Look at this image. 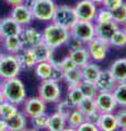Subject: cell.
<instances>
[{
	"mask_svg": "<svg viewBox=\"0 0 126 131\" xmlns=\"http://www.w3.org/2000/svg\"><path fill=\"white\" fill-rule=\"evenodd\" d=\"M70 38V31L54 22H50L42 31V39L52 49L66 46Z\"/></svg>",
	"mask_w": 126,
	"mask_h": 131,
	"instance_id": "6da1fadb",
	"label": "cell"
},
{
	"mask_svg": "<svg viewBox=\"0 0 126 131\" xmlns=\"http://www.w3.org/2000/svg\"><path fill=\"white\" fill-rule=\"evenodd\" d=\"M0 91L5 97V101L11 102L18 106H21L26 98L25 85L18 77L2 80Z\"/></svg>",
	"mask_w": 126,
	"mask_h": 131,
	"instance_id": "7a4b0ae2",
	"label": "cell"
},
{
	"mask_svg": "<svg viewBox=\"0 0 126 131\" xmlns=\"http://www.w3.org/2000/svg\"><path fill=\"white\" fill-rule=\"evenodd\" d=\"M21 70L22 66L18 54L13 55L6 52L0 58V78L2 80L19 77Z\"/></svg>",
	"mask_w": 126,
	"mask_h": 131,
	"instance_id": "3957f363",
	"label": "cell"
},
{
	"mask_svg": "<svg viewBox=\"0 0 126 131\" xmlns=\"http://www.w3.org/2000/svg\"><path fill=\"white\" fill-rule=\"evenodd\" d=\"M37 95L46 104H56L62 98V89L57 82L50 79L41 80L37 89Z\"/></svg>",
	"mask_w": 126,
	"mask_h": 131,
	"instance_id": "277c9868",
	"label": "cell"
},
{
	"mask_svg": "<svg viewBox=\"0 0 126 131\" xmlns=\"http://www.w3.org/2000/svg\"><path fill=\"white\" fill-rule=\"evenodd\" d=\"M56 8L57 5L55 0H37L31 7V10L34 20L41 22H52Z\"/></svg>",
	"mask_w": 126,
	"mask_h": 131,
	"instance_id": "5b68a950",
	"label": "cell"
},
{
	"mask_svg": "<svg viewBox=\"0 0 126 131\" xmlns=\"http://www.w3.org/2000/svg\"><path fill=\"white\" fill-rule=\"evenodd\" d=\"M70 35L82 40L84 44H88L92 38L95 37L94 22L86 21V20H77V22L70 28Z\"/></svg>",
	"mask_w": 126,
	"mask_h": 131,
	"instance_id": "8992f818",
	"label": "cell"
},
{
	"mask_svg": "<svg viewBox=\"0 0 126 131\" xmlns=\"http://www.w3.org/2000/svg\"><path fill=\"white\" fill-rule=\"evenodd\" d=\"M77 20L78 18H77L74 7L69 5H57L52 22L69 30L77 22Z\"/></svg>",
	"mask_w": 126,
	"mask_h": 131,
	"instance_id": "52a82bcc",
	"label": "cell"
},
{
	"mask_svg": "<svg viewBox=\"0 0 126 131\" xmlns=\"http://www.w3.org/2000/svg\"><path fill=\"white\" fill-rule=\"evenodd\" d=\"M86 47L89 51V55H90V58L92 61H95V62H100V61H103L108 56V52L110 50V44L105 40H102L98 37L92 38L90 42H89Z\"/></svg>",
	"mask_w": 126,
	"mask_h": 131,
	"instance_id": "ba28073f",
	"label": "cell"
},
{
	"mask_svg": "<svg viewBox=\"0 0 126 131\" xmlns=\"http://www.w3.org/2000/svg\"><path fill=\"white\" fill-rule=\"evenodd\" d=\"M21 106L22 107L20 110H21L27 118L34 117L36 115L42 114V113H46V110H47V104L38 95L32 96V97H26Z\"/></svg>",
	"mask_w": 126,
	"mask_h": 131,
	"instance_id": "9c48e42d",
	"label": "cell"
},
{
	"mask_svg": "<svg viewBox=\"0 0 126 131\" xmlns=\"http://www.w3.org/2000/svg\"><path fill=\"white\" fill-rule=\"evenodd\" d=\"M74 9L78 20H86V21L94 22L98 12V6L91 0H80L74 6Z\"/></svg>",
	"mask_w": 126,
	"mask_h": 131,
	"instance_id": "30bf717a",
	"label": "cell"
},
{
	"mask_svg": "<svg viewBox=\"0 0 126 131\" xmlns=\"http://www.w3.org/2000/svg\"><path fill=\"white\" fill-rule=\"evenodd\" d=\"M98 110L102 113H114L117 109V103L112 92H98L94 96Z\"/></svg>",
	"mask_w": 126,
	"mask_h": 131,
	"instance_id": "8fae6325",
	"label": "cell"
},
{
	"mask_svg": "<svg viewBox=\"0 0 126 131\" xmlns=\"http://www.w3.org/2000/svg\"><path fill=\"white\" fill-rule=\"evenodd\" d=\"M9 15L14 21H17L21 26L31 25V23L34 20L31 8L27 7L26 5H24V3L12 7Z\"/></svg>",
	"mask_w": 126,
	"mask_h": 131,
	"instance_id": "7c38bea8",
	"label": "cell"
},
{
	"mask_svg": "<svg viewBox=\"0 0 126 131\" xmlns=\"http://www.w3.org/2000/svg\"><path fill=\"white\" fill-rule=\"evenodd\" d=\"M23 48H32L36 44L42 42V32L36 30L35 27L27 25L23 26L21 33L19 34Z\"/></svg>",
	"mask_w": 126,
	"mask_h": 131,
	"instance_id": "4fadbf2b",
	"label": "cell"
},
{
	"mask_svg": "<svg viewBox=\"0 0 126 131\" xmlns=\"http://www.w3.org/2000/svg\"><path fill=\"white\" fill-rule=\"evenodd\" d=\"M121 26L114 22L113 20L106 22H94V32H95V37L105 40L109 43L113 34L119 30Z\"/></svg>",
	"mask_w": 126,
	"mask_h": 131,
	"instance_id": "5bb4252c",
	"label": "cell"
},
{
	"mask_svg": "<svg viewBox=\"0 0 126 131\" xmlns=\"http://www.w3.org/2000/svg\"><path fill=\"white\" fill-rule=\"evenodd\" d=\"M94 83L99 92H112L117 82L115 81L114 77L112 75L109 69H104V70L101 69Z\"/></svg>",
	"mask_w": 126,
	"mask_h": 131,
	"instance_id": "9a60e30c",
	"label": "cell"
},
{
	"mask_svg": "<svg viewBox=\"0 0 126 131\" xmlns=\"http://www.w3.org/2000/svg\"><path fill=\"white\" fill-rule=\"evenodd\" d=\"M22 27L23 26L20 25L17 21H14L10 15L0 19V35L2 38L19 35L22 31Z\"/></svg>",
	"mask_w": 126,
	"mask_h": 131,
	"instance_id": "2e32d148",
	"label": "cell"
},
{
	"mask_svg": "<svg viewBox=\"0 0 126 131\" xmlns=\"http://www.w3.org/2000/svg\"><path fill=\"white\" fill-rule=\"evenodd\" d=\"M98 129L100 131H115L119 129L114 113H102L96 121Z\"/></svg>",
	"mask_w": 126,
	"mask_h": 131,
	"instance_id": "e0dca14e",
	"label": "cell"
},
{
	"mask_svg": "<svg viewBox=\"0 0 126 131\" xmlns=\"http://www.w3.org/2000/svg\"><path fill=\"white\" fill-rule=\"evenodd\" d=\"M109 70L117 83L126 82V58H119L114 60L110 66Z\"/></svg>",
	"mask_w": 126,
	"mask_h": 131,
	"instance_id": "ac0fdd59",
	"label": "cell"
},
{
	"mask_svg": "<svg viewBox=\"0 0 126 131\" xmlns=\"http://www.w3.org/2000/svg\"><path fill=\"white\" fill-rule=\"evenodd\" d=\"M69 57L71 58V60L76 63L77 67H82L86 63H88L89 61H91L90 55L86 46L79 47L76 49H68V54Z\"/></svg>",
	"mask_w": 126,
	"mask_h": 131,
	"instance_id": "d6986e66",
	"label": "cell"
},
{
	"mask_svg": "<svg viewBox=\"0 0 126 131\" xmlns=\"http://www.w3.org/2000/svg\"><path fill=\"white\" fill-rule=\"evenodd\" d=\"M29 118L24 115L21 110L14 115L13 117H11L10 119H8V131H23L26 129L27 124H29Z\"/></svg>",
	"mask_w": 126,
	"mask_h": 131,
	"instance_id": "ffe728a7",
	"label": "cell"
},
{
	"mask_svg": "<svg viewBox=\"0 0 126 131\" xmlns=\"http://www.w3.org/2000/svg\"><path fill=\"white\" fill-rule=\"evenodd\" d=\"M20 62H21L22 69L25 70H30L35 67V64L37 63V58L34 54L33 48H23L21 51L18 54Z\"/></svg>",
	"mask_w": 126,
	"mask_h": 131,
	"instance_id": "44dd1931",
	"label": "cell"
},
{
	"mask_svg": "<svg viewBox=\"0 0 126 131\" xmlns=\"http://www.w3.org/2000/svg\"><path fill=\"white\" fill-rule=\"evenodd\" d=\"M67 127V119L58 112L48 115V122L46 130L50 131H64Z\"/></svg>",
	"mask_w": 126,
	"mask_h": 131,
	"instance_id": "7402d4cb",
	"label": "cell"
},
{
	"mask_svg": "<svg viewBox=\"0 0 126 131\" xmlns=\"http://www.w3.org/2000/svg\"><path fill=\"white\" fill-rule=\"evenodd\" d=\"M2 46L5 48L6 52L8 54H13L17 55L23 49L21 39H20L19 35L15 36H9V37H5L2 39Z\"/></svg>",
	"mask_w": 126,
	"mask_h": 131,
	"instance_id": "603a6c76",
	"label": "cell"
},
{
	"mask_svg": "<svg viewBox=\"0 0 126 131\" xmlns=\"http://www.w3.org/2000/svg\"><path fill=\"white\" fill-rule=\"evenodd\" d=\"M100 71H101L100 66L98 64V62L92 61V60L81 67V72H82L83 80L90 81V82H95Z\"/></svg>",
	"mask_w": 126,
	"mask_h": 131,
	"instance_id": "cb8c5ba5",
	"label": "cell"
},
{
	"mask_svg": "<svg viewBox=\"0 0 126 131\" xmlns=\"http://www.w3.org/2000/svg\"><path fill=\"white\" fill-rule=\"evenodd\" d=\"M83 80L82 72H81L80 67H76L69 71L64 72L63 81L67 84V86H74V85H79L81 81Z\"/></svg>",
	"mask_w": 126,
	"mask_h": 131,
	"instance_id": "d4e9b609",
	"label": "cell"
},
{
	"mask_svg": "<svg viewBox=\"0 0 126 131\" xmlns=\"http://www.w3.org/2000/svg\"><path fill=\"white\" fill-rule=\"evenodd\" d=\"M34 50V54L37 58V61H47L51 60L52 55L54 52V49H52L48 45H46L45 43L41 42L38 44H36L34 47H32Z\"/></svg>",
	"mask_w": 126,
	"mask_h": 131,
	"instance_id": "484cf974",
	"label": "cell"
},
{
	"mask_svg": "<svg viewBox=\"0 0 126 131\" xmlns=\"http://www.w3.org/2000/svg\"><path fill=\"white\" fill-rule=\"evenodd\" d=\"M66 119H67V127L65 130H77V128L86 120V116L79 109L75 108L69 114V116Z\"/></svg>",
	"mask_w": 126,
	"mask_h": 131,
	"instance_id": "4316f807",
	"label": "cell"
},
{
	"mask_svg": "<svg viewBox=\"0 0 126 131\" xmlns=\"http://www.w3.org/2000/svg\"><path fill=\"white\" fill-rule=\"evenodd\" d=\"M52 68H53V63L50 60L37 61V63L35 64L33 70H34L35 75L40 80H47V79H50Z\"/></svg>",
	"mask_w": 126,
	"mask_h": 131,
	"instance_id": "83f0119b",
	"label": "cell"
},
{
	"mask_svg": "<svg viewBox=\"0 0 126 131\" xmlns=\"http://www.w3.org/2000/svg\"><path fill=\"white\" fill-rule=\"evenodd\" d=\"M76 108L79 109L86 116V119L89 116H91L93 113L98 112L94 98H91V97H83V100L76 106Z\"/></svg>",
	"mask_w": 126,
	"mask_h": 131,
	"instance_id": "f1b7e54d",
	"label": "cell"
},
{
	"mask_svg": "<svg viewBox=\"0 0 126 131\" xmlns=\"http://www.w3.org/2000/svg\"><path fill=\"white\" fill-rule=\"evenodd\" d=\"M112 94L119 107H126V82L117 83L112 91Z\"/></svg>",
	"mask_w": 126,
	"mask_h": 131,
	"instance_id": "f546056e",
	"label": "cell"
},
{
	"mask_svg": "<svg viewBox=\"0 0 126 131\" xmlns=\"http://www.w3.org/2000/svg\"><path fill=\"white\" fill-rule=\"evenodd\" d=\"M19 110H20V108L18 105L11 103V102L5 101L0 105V117L8 120V119H10L11 117H13Z\"/></svg>",
	"mask_w": 126,
	"mask_h": 131,
	"instance_id": "4dcf8cb0",
	"label": "cell"
},
{
	"mask_svg": "<svg viewBox=\"0 0 126 131\" xmlns=\"http://www.w3.org/2000/svg\"><path fill=\"white\" fill-rule=\"evenodd\" d=\"M109 44L111 47L114 48H122L126 46V33L122 26L113 34L111 39L109 40Z\"/></svg>",
	"mask_w": 126,
	"mask_h": 131,
	"instance_id": "1f68e13d",
	"label": "cell"
},
{
	"mask_svg": "<svg viewBox=\"0 0 126 131\" xmlns=\"http://www.w3.org/2000/svg\"><path fill=\"white\" fill-rule=\"evenodd\" d=\"M83 97H84L83 93L81 92L79 85H74V86L67 88V100L74 106L78 105L83 100Z\"/></svg>",
	"mask_w": 126,
	"mask_h": 131,
	"instance_id": "d6a6232c",
	"label": "cell"
},
{
	"mask_svg": "<svg viewBox=\"0 0 126 131\" xmlns=\"http://www.w3.org/2000/svg\"><path fill=\"white\" fill-rule=\"evenodd\" d=\"M29 119L34 130H43V129H46L47 127L48 115L46 113H42V114L36 115L34 117L29 118Z\"/></svg>",
	"mask_w": 126,
	"mask_h": 131,
	"instance_id": "836d02e7",
	"label": "cell"
},
{
	"mask_svg": "<svg viewBox=\"0 0 126 131\" xmlns=\"http://www.w3.org/2000/svg\"><path fill=\"white\" fill-rule=\"evenodd\" d=\"M79 88L81 90V92L83 93L84 97L94 98V96L96 95V93L99 92L98 91V89H96V86H95L94 82H90V81H86V80L81 81V83L79 84Z\"/></svg>",
	"mask_w": 126,
	"mask_h": 131,
	"instance_id": "e575fe53",
	"label": "cell"
},
{
	"mask_svg": "<svg viewBox=\"0 0 126 131\" xmlns=\"http://www.w3.org/2000/svg\"><path fill=\"white\" fill-rule=\"evenodd\" d=\"M113 21L116 22L120 26L124 25L126 23V1H123L120 7L112 11Z\"/></svg>",
	"mask_w": 126,
	"mask_h": 131,
	"instance_id": "d590c367",
	"label": "cell"
},
{
	"mask_svg": "<svg viewBox=\"0 0 126 131\" xmlns=\"http://www.w3.org/2000/svg\"><path fill=\"white\" fill-rule=\"evenodd\" d=\"M56 105H57L56 106V112H58L60 115H63L65 118H67L69 116V114L76 108V106L72 105L67 98L66 100H62L60 98V101H58Z\"/></svg>",
	"mask_w": 126,
	"mask_h": 131,
	"instance_id": "8d00e7d4",
	"label": "cell"
},
{
	"mask_svg": "<svg viewBox=\"0 0 126 131\" xmlns=\"http://www.w3.org/2000/svg\"><path fill=\"white\" fill-rule=\"evenodd\" d=\"M111 20H113L111 10L106 9V8H103V7L98 8L94 22H106V21H111Z\"/></svg>",
	"mask_w": 126,
	"mask_h": 131,
	"instance_id": "74e56055",
	"label": "cell"
},
{
	"mask_svg": "<svg viewBox=\"0 0 126 131\" xmlns=\"http://www.w3.org/2000/svg\"><path fill=\"white\" fill-rule=\"evenodd\" d=\"M54 64L58 66L59 69H60V70H62L63 72L69 71V70H71V69H74V68L77 67L76 63L71 60V58H70V57H69L68 55H67V56H65L64 58H60V59L57 61V62L54 63Z\"/></svg>",
	"mask_w": 126,
	"mask_h": 131,
	"instance_id": "f35d334b",
	"label": "cell"
},
{
	"mask_svg": "<svg viewBox=\"0 0 126 131\" xmlns=\"http://www.w3.org/2000/svg\"><path fill=\"white\" fill-rule=\"evenodd\" d=\"M114 114L116 117L119 129L126 131V107H120V109L114 112Z\"/></svg>",
	"mask_w": 126,
	"mask_h": 131,
	"instance_id": "ab89813d",
	"label": "cell"
},
{
	"mask_svg": "<svg viewBox=\"0 0 126 131\" xmlns=\"http://www.w3.org/2000/svg\"><path fill=\"white\" fill-rule=\"evenodd\" d=\"M64 79V72L60 70L58 66H56L53 63V68H52V72H51V75H50V80L54 81V82H62Z\"/></svg>",
	"mask_w": 126,
	"mask_h": 131,
	"instance_id": "60d3db41",
	"label": "cell"
},
{
	"mask_svg": "<svg viewBox=\"0 0 126 131\" xmlns=\"http://www.w3.org/2000/svg\"><path fill=\"white\" fill-rule=\"evenodd\" d=\"M77 131H99V129H98L96 124L86 119L77 128Z\"/></svg>",
	"mask_w": 126,
	"mask_h": 131,
	"instance_id": "b9f144b4",
	"label": "cell"
},
{
	"mask_svg": "<svg viewBox=\"0 0 126 131\" xmlns=\"http://www.w3.org/2000/svg\"><path fill=\"white\" fill-rule=\"evenodd\" d=\"M124 0H102V3H101V7L106 8L109 10H115L117 7H120L122 5Z\"/></svg>",
	"mask_w": 126,
	"mask_h": 131,
	"instance_id": "7bdbcfd3",
	"label": "cell"
},
{
	"mask_svg": "<svg viewBox=\"0 0 126 131\" xmlns=\"http://www.w3.org/2000/svg\"><path fill=\"white\" fill-rule=\"evenodd\" d=\"M66 46L68 49H76V48H79V47H83L86 46V44H84L82 40L78 39L77 37H74V36L70 35V38L68 39V42L66 44Z\"/></svg>",
	"mask_w": 126,
	"mask_h": 131,
	"instance_id": "ee69618b",
	"label": "cell"
},
{
	"mask_svg": "<svg viewBox=\"0 0 126 131\" xmlns=\"http://www.w3.org/2000/svg\"><path fill=\"white\" fill-rule=\"evenodd\" d=\"M5 1L9 6H11V7H14V6L22 5V3H24V0H5Z\"/></svg>",
	"mask_w": 126,
	"mask_h": 131,
	"instance_id": "f6af8a7d",
	"label": "cell"
},
{
	"mask_svg": "<svg viewBox=\"0 0 126 131\" xmlns=\"http://www.w3.org/2000/svg\"><path fill=\"white\" fill-rule=\"evenodd\" d=\"M0 131H8V122L1 117H0Z\"/></svg>",
	"mask_w": 126,
	"mask_h": 131,
	"instance_id": "bcb514c9",
	"label": "cell"
},
{
	"mask_svg": "<svg viewBox=\"0 0 126 131\" xmlns=\"http://www.w3.org/2000/svg\"><path fill=\"white\" fill-rule=\"evenodd\" d=\"M36 1H37V0H24V5H26L27 7H30V8H31Z\"/></svg>",
	"mask_w": 126,
	"mask_h": 131,
	"instance_id": "7dc6e473",
	"label": "cell"
},
{
	"mask_svg": "<svg viewBox=\"0 0 126 131\" xmlns=\"http://www.w3.org/2000/svg\"><path fill=\"white\" fill-rule=\"evenodd\" d=\"M92 2H94L96 6H101V3H102V0H91Z\"/></svg>",
	"mask_w": 126,
	"mask_h": 131,
	"instance_id": "c3c4849f",
	"label": "cell"
},
{
	"mask_svg": "<svg viewBox=\"0 0 126 131\" xmlns=\"http://www.w3.org/2000/svg\"><path fill=\"white\" fill-rule=\"evenodd\" d=\"M3 102H5V97H3L1 91H0V105H1V104L3 103Z\"/></svg>",
	"mask_w": 126,
	"mask_h": 131,
	"instance_id": "681fc988",
	"label": "cell"
},
{
	"mask_svg": "<svg viewBox=\"0 0 126 131\" xmlns=\"http://www.w3.org/2000/svg\"><path fill=\"white\" fill-rule=\"evenodd\" d=\"M122 28H123V30L125 31V33H126V23L124 24V25H122Z\"/></svg>",
	"mask_w": 126,
	"mask_h": 131,
	"instance_id": "f907efd6",
	"label": "cell"
},
{
	"mask_svg": "<svg viewBox=\"0 0 126 131\" xmlns=\"http://www.w3.org/2000/svg\"><path fill=\"white\" fill-rule=\"evenodd\" d=\"M1 84H2V79L0 78V88H1Z\"/></svg>",
	"mask_w": 126,
	"mask_h": 131,
	"instance_id": "816d5d0a",
	"label": "cell"
},
{
	"mask_svg": "<svg viewBox=\"0 0 126 131\" xmlns=\"http://www.w3.org/2000/svg\"><path fill=\"white\" fill-rule=\"evenodd\" d=\"M2 39H3V38L1 37V35H0V44H1V43H2Z\"/></svg>",
	"mask_w": 126,
	"mask_h": 131,
	"instance_id": "f5cc1de1",
	"label": "cell"
},
{
	"mask_svg": "<svg viewBox=\"0 0 126 131\" xmlns=\"http://www.w3.org/2000/svg\"><path fill=\"white\" fill-rule=\"evenodd\" d=\"M2 55H3V54H1V52H0V58H1V57H2Z\"/></svg>",
	"mask_w": 126,
	"mask_h": 131,
	"instance_id": "db71d44e",
	"label": "cell"
}]
</instances>
